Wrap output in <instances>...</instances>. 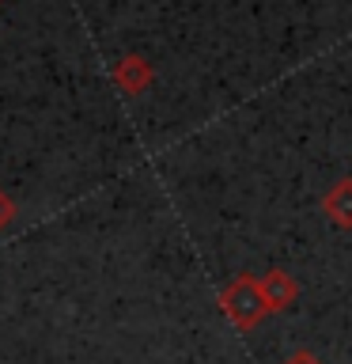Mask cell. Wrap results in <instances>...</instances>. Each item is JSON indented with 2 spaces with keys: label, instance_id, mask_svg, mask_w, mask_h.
Returning a JSON list of instances; mask_svg holds the SVG:
<instances>
[{
  "label": "cell",
  "instance_id": "obj_1",
  "mask_svg": "<svg viewBox=\"0 0 352 364\" xmlns=\"http://www.w3.org/2000/svg\"><path fill=\"white\" fill-rule=\"evenodd\" d=\"M220 307L238 330H254L261 318L269 315L265 296H261V289H258V277H250V273H238V277L220 292Z\"/></svg>",
  "mask_w": 352,
  "mask_h": 364
},
{
  "label": "cell",
  "instance_id": "obj_2",
  "mask_svg": "<svg viewBox=\"0 0 352 364\" xmlns=\"http://www.w3.org/2000/svg\"><path fill=\"white\" fill-rule=\"evenodd\" d=\"M258 289H261V296H265V307H269V311H284V307H292L295 296H299V284H295V277H292V273H284V269L261 273V277H258Z\"/></svg>",
  "mask_w": 352,
  "mask_h": 364
},
{
  "label": "cell",
  "instance_id": "obj_3",
  "mask_svg": "<svg viewBox=\"0 0 352 364\" xmlns=\"http://www.w3.org/2000/svg\"><path fill=\"white\" fill-rule=\"evenodd\" d=\"M322 213L334 228L352 232V178H341L322 193Z\"/></svg>",
  "mask_w": 352,
  "mask_h": 364
},
{
  "label": "cell",
  "instance_id": "obj_4",
  "mask_svg": "<svg viewBox=\"0 0 352 364\" xmlns=\"http://www.w3.org/2000/svg\"><path fill=\"white\" fill-rule=\"evenodd\" d=\"M121 80L129 84V91H141V87L148 84V68H144L141 57H129V65L121 68Z\"/></svg>",
  "mask_w": 352,
  "mask_h": 364
},
{
  "label": "cell",
  "instance_id": "obj_5",
  "mask_svg": "<svg viewBox=\"0 0 352 364\" xmlns=\"http://www.w3.org/2000/svg\"><path fill=\"white\" fill-rule=\"evenodd\" d=\"M284 364H322V360H318L311 349H295V353H288V360H284Z\"/></svg>",
  "mask_w": 352,
  "mask_h": 364
}]
</instances>
